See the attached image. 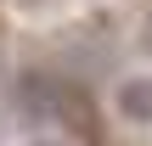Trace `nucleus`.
Here are the masks:
<instances>
[{
  "mask_svg": "<svg viewBox=\"0 0 152 146\" xmlns=\"http://www.w3.org/2000/svg\"><path fill=\"white\" fill-rule=\"evenodd\" d=\"M17 101H23L34 118H68L79 135H96V113H90L85 90H73L68 79H51V73H23Z\"/></svg>",
  "mask_w": 152,
  "mask_h": 146,
  "instance_id": "f257e3e1",
  "label": "nucleus"
},
{
  "mask_svg": "<svg viewBox=\"0 0 152 146\" xmlns=\"http://www.w3.org/2000/svg\"><path fill=\"white\" fill-rule=\"evenodd\" d=\"M118 107H124L130 124H147L152 129V79H130V84L118 90Z\"/></svg>",
  "mask_w": 152,
  "mask_h": 146,
  "instance_id": "f03ea898",
  "label": "nucleus"
},
{
  "mask_svg": "<svg viewBox=\"0 0 152 146\" xmlns=\"http://www.w3.org/2000/svg\"><path fill=\"white\" fill-rule=\"evenodd\" d=\"M141 45H147V51H152V17H147V39H141Z\"/></svg>",
  "mask_w": 152,
  "mask_h": 146,
  "instance_id": "7ed1b4c3",
  "label": "nucleus"
},
{
  "mask_svg": "<svg viewBox=\"0 0 152 146\" xmlns=\"http://www.w3.org/2000/svg\"><path fill=\"white\" fill-rule=\"evenodd\" d=\"M39 146H45V141H39Z\"/></svg>",
  "mask_w": 152,
  "mask_h": 146,
  "instance_id": "20e7f679",
  "label": "nucleus"
}]
</instances>
